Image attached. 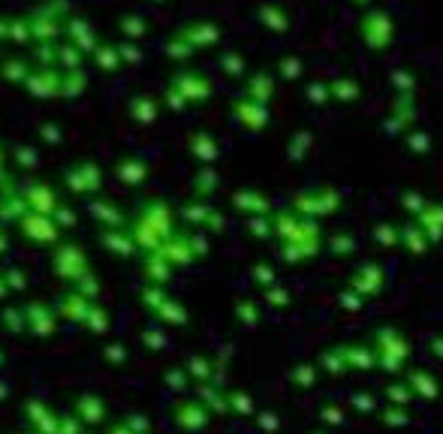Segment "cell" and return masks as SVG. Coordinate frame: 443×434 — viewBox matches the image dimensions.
Returning a JSON list of instances; mask_svg holds the SVG:
<instances>
[{
    "label": "cell",
    "instance_id": "9",
    "mask_svg": "<svg viewBox=\"0 0 443 434\" xmlns=\"http://www.w3.org/2000/svg\"><path fill=\"white\" fill-rule=\"evenodd\" d=\"M33 434H36V431H33Z\"/></svg>",
    "mask_w": 443,
    "mask_h": 434
},
{
    "label": "cell",
    "instance_id": "8",
    "mask_svg": "<svg viewBox=\"0 0 443 434\" xmlns=\"http://www.w3.org/2000/svg\"><path fill=\"white\" fill-rule=\"evenodd\" d=\"M0 365H3V353H0Z\"/></svg>",
    "mask_w": 443,
    "mask_h": 434
},
{
    "label": "cell",
    "instance_id": "6",
    "mask_svg": "<svg viewBox=\"0 0 443 434\" xmlns=\"http://www.w3.org/2000/svg\"><path fill=\"white\" fill-rule=\"evenodd\" d=\"M106 434H136V431H133V428H130V425H127V422L121 419V422L108 425V431H106Z\"/></svg>",
    "mask_w": 443,
    "mask_h": 434
},
{
    "label": "cell",
    "instance_id": "4",
    "mask_svg": "<svg viewBox=\"0 0 443 434\" xmlns=\"http://www.w3.org/2000/svg\"><path fill=\"white\" fill-rule=\"evenodd\" d=\"M58 434H85V422H81L76 413H61Z\"/></svg>",
    "mask_w": 443,
    "mask_h": 434
},
{
    "label": "cell",
    "instance_id": "7",
    "mask_svg": "<svg viewBox=\"0 0 443 434\" xmlns=\"http://www.w3.org/2000/svg\"><path fill=\"white\" fill-rule=\"evenodd\" d=\"M6 395H9V389H6L3 383H0V398H6Z\"/></svg>",
    "mask_w": 443,
    "mask_h": 434
},
{
    "label": "cell",
    "instance_id": "1",
    "mask_svg": "<svg viewBox=\"0 0 443 434\" xmlns=\"http://www.w3.org/2000/svg\"><path fill=\"white\" fill-rule=\"evenodd\" d=\"M24 419L31 422V428H33L36 434H58L61 413L51 410V407L42 404V401H27V404H24Z\"/></svg>",
    "mask_w": 443,
    "mask_h": 434
},
{
    "label": "cell",
    "instance_id": "3",
    "mask_svg": "<svg viewBox=\"0 0 443 434\" xmlns=\"http://www.w3.org/2000/svg\"><path fill=\"white\" fill-rule=\"evenodd\" d=\"M58 271L61 275H67V278H76V275H81L85 271V259H81V253L76 250V248H61V253H58Z\"/></svg>",
    "mask_w": 443,
    "mask_h": 434
},
{
    "label": "cell",
    "instance_id": "2",
    "mask_svg": "<svg viewBox=\"0 0 443 434\" xmlns=\"http://www.w3.org/2000/svg\"><path fill=\"white\" fill-rule=\"evenodd\" d=\"M72 413H76L85 425H99L106 419V404H103V398H97V395H79Z\"/></svg>",
    "mask_w": 443,
    "mask_h": 434
},
{
    "label": "cell",
    "instance_id": "5",
    "mask_svg": "<svg viewBox=\"0 0 443 434\" xmlns=\"http://www.w3.org/2000/svg\"><path fill=\"white\" fill-rule=\"evenodd\" d=\"M124 422L130 425L136 434H145V431H148V425H145V419H139V416H124Z\"/></svg>",
    "mask_w": 443,
    "mask_h": 434
}]
</instances>
